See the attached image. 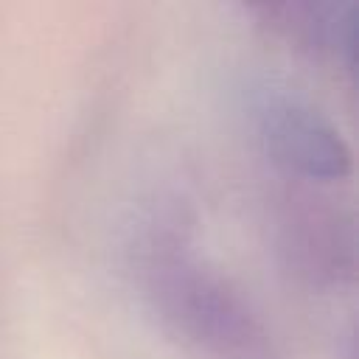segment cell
<instances>
[{"label": "cell", "mask_w": 359, "mask_h": 359, "mask_svg": "<svg viewBox=\"0 0 359 359\" xmlns=\"http://www.w3.org/2000/svg\"><path fill=\"white\" fill-rule=\"evenodd\" d=\"M261 137L269 151L309 177L337 180L351 168V151L339 132L309 104L297 98L269 95L258 107Z\"/></svg>", "instance_id": "cell-1"}]
</instances>
